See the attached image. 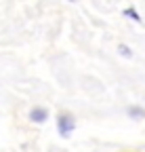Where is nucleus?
<instances>
[{
    "label": "nucleus",
    "instance_id": "obj_4",
    "mask_svg": "<svg viewBox=\"0 0 145 152\" xmlns=\"http://www.w3.org/2000/svg\"><path fill=\"white\" fill-rule=\"evenodd\" d=\"M124 17H131L133 21H137V23H141V21H143L141 15L137 13V9H133V7H131V9H124Z\"/></svg>",
    "mask_w": 145,
    "mask_h": 152
},
{
    "label": "nucleus",
    "instance_id": "obj_1",
    "mask_svg": "<svg viewBox=\"0 0 145 152\" xmlns=\"http://www.w3.org/2000/svg\"><path fill=\"white\" fill-rule=\"evenodd\" d=\"M74 129H76V118L71 116V114H67V112H61L57 116V131H59V135L61 137H69L71 133H74Z\"/></svg>",
    "mask_w": 145,
    "mask_h": 152
},
{
    "label": "nucleus",
    "instance_id": "obj_3",
    "mask_svg": "<svg viewBox=\"0 0 145 152\" xmlns=\"http://www.w3.org/2000/svg\"><path fill=\"white\" fill-rule=\"evenodd\" d=\"M128 116L131 118H145V110L139 106H128Z\"/></svg>",
    "mask_w": 145,
    "mask_h": 152
},
{
    "label": "nucleus",
    "instance_id": "obj_2",
    "mask_svg": "<svg viewBox=\"0 0 145 152\" xmlns=\"http://www.w3.org/2000/svg\"><path fill=\"white\" fill-rule=\"evenodd\" d=\"M27 118H30L32 123H36V125H42V123H46V118H48V110H46V108H40V106H36V108L30 110Z\"/></svg>",
    "mask_w": 145,
    "mask_h": 152
},
{
    "label": "nucleus",
    "instance_id": "obj_6",
    "mask_svg": "<svg viewBox=\"0 0 145 152\" xmlns=\"http://www.w3.org/2000/svg\"><path fill=\"white\" fill-rule=\"evenodd\" d=\"M69 2H78V0H69Z\"/></svg>",
    "mask_w": 145,
    "mask_h": 152
},
{
    "label": "nucleus",
    "instance_id": "obj_5",
    "mask_svg": "<svg viewBox=\"0 0 145 152\" xmlns=\"http://www.w3.org/2000/svg\"><path fill=\"white\" fill-rule=\"evenodd\" d=\"M118 53H120L122 57H133V51L126 47V45H118Z\"/></svg>",
    "mask_w": 145,
    "mask_h": 152
}]
</instances>
